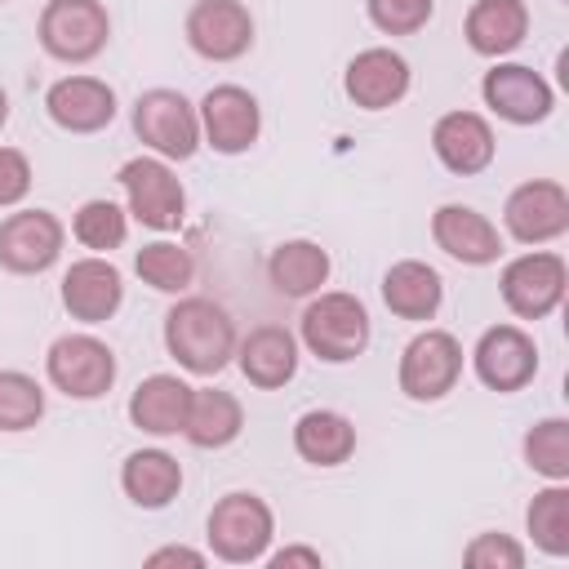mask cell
I'll use <instances>...</instances> for the list:
<instances>
[{"label": "cell", "instance_id": "obj_1", "mask_svg": "<svg viewBox=\"0 0 569 569\" xmlns=\"http://www.w3.org/2000/svg\"><path fill=\"white\" fill-rule=\"evenodd\" d=\"M164 347L182 369L209 378L236 356V325L218 302L182 298L164 316Z\"/></svg>", "mask_w": 569, "mask_h": 569}, {"label": "cell", "instance_id": "obj_2", "mask_svg": "<svg viewBox=\"0 0 569 569\" xmlns=\"http://www.w3.org/2000/svg\"><path fill=\"white\" fill-rule=\"evenodd\" d=\"M302 342L311 356L342 365L369 347V311L351 293H320L302 311Z\"/></svg>", "mask_w": 569, "mask_h": 569}, {"label": "cell", "instance_id": "obj_3", "mask_svg": "<svg viewBox=\"0 0 569 569\" xmlns=\"http://www.w3.org/2000/svg\"><path fill=\"white\" fill-rule=\"evenodd\" d=\"M271 507L253 493H227L213 511H209V547L218 560L227 565H249L262 560L267 542H271Z\"/></svg>", "mask_w": 569, "mask_h": 569}, {"label": "cell", "instance_id": "obj_4", "mask_svg": "<svg viewBox=\"0 0 569 569\" xmlns=\"http://www.w3.org/2000/svg\"><path fill=\"white\" fill-rule=\"evenodd\" d=\"M111 18L98 0H49L40 13V44L62 62H89L102 53Z\"/></svg>", "mask_w": 569, "mask_h": 569}, {"label": "cell", "instance_id": "obj_5", "mask_svg": "<svg viewBox=\"0 0 569 569\" xmlns=\"http://www.w3.org/2000/svg\"><path fill=\"white\" fill-rule=\"evenodd\" d=\"M49 382L71 400H98L116 382V356L93 333H67L49 347Z\"/></svg>", "mask_w": 569, "mask_h": 569}, {"label": "cell", "instance_id": "obj_6", "mask_svg": "<svg viewBox=\"0 0 569 569\" xmlns=\"http://www.w3.org/2000/svg\"><path fill=\"white\" fill-rule=\"evenodd\" d=\"M133 129L151 151L169 160H187L200 142V116L178 89H147L133 102Z\"/></svg>", "mask_w": 569, "mask_h": 569}, {"label": "cell", "instance_id": "obj_7", "mask_svg": "<svg viewBox=\"0 0 569 569\" xmlns=\"http://www.w3.org/2000/svg\"><path fill=\"white\" fill-rule=\"evenodd\" d=\"M120 187L129 196V213L142 222V227H156V231H173L187 213V191L182 182L173 178V169L164 160H151V156H138L120 169Z\"/></svg>", "mask_w": 569, "mask_h": 569}, {"label": "cell", "instance_id": "obj_8", "mask_svg": "<svg viewBox=\"0 0 569 569\" xmlns=\"http://www.w3.org/2000/svg\"><path fill=\"white\" fill-rule=\"evenodd\" d=\"M462 373V347L445 329L418 333L400 356V391L409 400H440Z\"/></svg>", "mask_w": 569, "mask_h": 569}, {"label": "cell", "instance_id": "obj_9", "mask_svg": "<svg viewBox=\"0 0 569 569\" xmlns=\"http://www.w3.org/2000/svg\"><path fill=\"white\" fill-rule=\"evenodd\" d=\"M565 298V258L560 253H520L502 267V302L520 320H542Z\"/></svg>", "mask_w": 569, "mask_h": 569}, {"label": "cell", "instance_id": "obj_10", "mask_svg": "<svg viewBox=\"0 0 569 569\" xmlns=\"http://www.w3.org/2000/svg\"><path fill=\"white\" fill-rule=\"evenodd\" d=\"M62 253V222L49 209H22L9 213L0 222V267L31 276L53 267V258Z\"/></svg>", "mask_w": 569, "mask_h": 569}, {"label": "cell", "instance_id": "obj_11", "mask_svg": "<svg viewBox=\"0 0 569 569\" xmlns=\"http://www.w3.org/2000/svg\"><path fill=\"white\" fill-rule=\"evenodd\" d=\"M502 222L507 231L520 240V244H542V240H556L569 231V196L560 182H525L507 196V209H502Z\"/></svg>", "mask_w": 569, "mask_h": 569}, {"label": "cell", "instance_id": "obj_12", "mask_svg": "<svg viewBox=\"0 0 569 569\" xmlns=\"http://www.w3.org/2000/svg\"><path fill=\"white\" fill-rule=\"evenodd\" d=\"M187 40L200 58L231 62L253 44V18L240 0H196L187 13Z\"/></svg>", "mask_w": 569, "mask_h": 569}, {"label": "cell", "instance_id": "obj_13", "mask_svg": "<svg viewBox=\"0 0 569 569\" xmlns=\"http://www.w3.org/2000/svg\"><path fill=\"white\" fill-rule=\"evenodd\" d=\"M476 373L493 391H520L538 373V347L516 325H493L476 342Z\"/></svg>", "mask_w": 569, "mask_h": 569}, {"label": "cell", "instance_id": "obj_14", "mask_svg": "<svg viewBox=\"0 0 569 569\" xmlns=\"http://www.w3.org/2000/svg\"><path fill=\"white\" fill-rule=\"evenodd\" d=\"M200 124H204V138H209L213 151L236 156V151H249L262 120H258L253 93H244L240 84H218L200 102Z\"/></svg>", "mask_w": 569, "mask_h": 569}, {"label": "cell", "instance_id": "obj_15", "mask_svg": "<svg viewBox=\"0 0 569 569\" xmlns=\"http://www.w3.org/2000/svg\"><path fill=\"white\" fill-rule=\"evenodd\" d=\"M480 93L511 124H533V120H547V111H551V84L538 71L520 67V62H507V67L485 71Z\"/></svg>", "mask_w": 569, "mask_h": 569}, {"label": "cell", "instance_id": "obj_16", "mask_svg": "<svg viewBox=\"0 0 569 569\" xmlns=\"http://www.w3.org/2000/svg\"><path fill=\"white\" fill-rule=\"evenodd\" d=\"M124 298V284H120V271L107 262V258H80L71 262V271L62 276V307L84 320V325H102L116 316Z\"/></svg>", "mask_w": 569, "mask_h": 569}, {"label": "cell", "instance_id": "obj_17", "mask_svg": "<svg viewBox=\"0 0 569 569\" xmlns=\"http://www.w3.org/2000/svg\"><path fill=\"white\" fill-rule=\"evenodd\" d=\"M44 107H49L53 124H62L71 133H93V129L111 124L116 93H111V84H102L93 76H67L44 93Z\"/></svg>", "mask_w": 569, "mask_h": 569}, {"label": "cell", "instance_id": "obj_18", "mask_svg": "<svg viewBox=\"0 0 569 569\" xmlns=\"http://www.w3.org/2000/svg\"><path fill=\"white\" fill-rule=\"evenodd\" d=\"M431 236L449 258L471 262V267H485V262H493L502 253L498 227L485 213L467 209V204H440L436 218H431Z\"/></svg>", "mask_w": 569, "mask_h": 569}, {"label": "cell", "instance_id": "obj_19", "mask_svg": "<svg viewBox=\"0 0 569 569\" xmlns=\"http://www.w3.org/2000/svg\"><path fill=\"white\" fill-rule=\"evenodd\" d=\"M409 89V62L391 49H365L347 67V98L365 111H382L400 102Z\"/></svg>", "mask_w": 569, "mask_h": 569}, {"label": "cell", "instance_id": "obj_20", "mask_svg": "<svg viewBox=\"0 0 569 569\" xmlns=\"http://www.w3.org/2000/svg\"><path fill=\"white\" fill-rule=\"evenodd\" d=\"M431 147L445 169L453 173H480L493 160V129L476 111H449L431 129Z\"/></svg>", "mask_w": 569, "mask_h": 569}, {"label": "cell", "instance_id": "obj_21", "mask_svg": "<svg viewBox=\"0 0 569 569\" xmlns=\"http://www.w3.org/2000/svg\"><path fill=\"white\" fill-rule=\"evenodd\" d=\"M187 409H191V387L173 373H151L129 400V418L147 436H178L187 427Z\"/></svg>", "mask_w": 569, "mask_h": 569}, {"label": "cell", "instance_id": "obj_22", "mask_svg": "<svg viewBox=\"0 0 569 569\" xmlns=\"http://www.w3.org/2000/svg\"><path fill=\"white\" fill-rule=\"evenodd\" d=\"M293 369H298V342H293L289 329L262 325V329H253V333L240 342V373H244L253 387L276 391V387H284V382L293 378Z\"/></svg>", "mask_w": 569, "mask_h": 569}, {"label": "cell", "instance_id": "obj_23", "mask_svg": "<svg viewBox=\"0 0 569 569\" xmlns=\"http://www.w3.org/2000/svg\"><path fill=\"white\" fill-rule=\"evenodd\" d=\"M529 31V9L525 0H476L467 9V40L476 53L498 58L511 53Z\"/></svg>", "mask_w": 569, "mask_h": 569}, {"label": "cell", "instance_id": "obj_24", "mask_svg": "<svg viewBox=\"0 0 569 569\" xmlns=\"http://www.w3.org/2000/svg\"><path fill=\"white\" fill-rule=\"evenodd\" d=\"M440 276L436 267L418 262V258H405L396 262L387 276H382V302L400 316V320H431L436 307H440Z\"/></svg>", "mask_w": 569, "mask_h": 569}, {"label": "cell", "instance_id": "obj_25", "mask_svg": "<svg viewBox=\"0 0 569 569\" xmlns=\"http://www.w3.org/2000/svg\"><path fill=\"white\" fill-rule=\"evenodd\" d=\"M120 485L124 493L138 502V507H164L178 498L182 489V467L178 458H169L164 449H138L124 458V471H120Z\"/></svg>", "mask_w": 569, "mask_h": 569}, {"label": "cell", "instance_id": "obj_26", "mask_svg": "<svg viewBox=\"0 0 569 569\" xmlns=\"http://www.w3.org/2000/svg\"><path fill=\"white\" fill-rule=\"evenodd\" d=\"M293 449L316 467H338L356 449V427L333 409H311L293 422Z\"/></svg>", "mask_w": 569, "mask_h": 569}, {"label": "cell", "instance_id": "obj_27", "mask_svg": "<svg viewBox=\"0 0 569 569\" xmlns=\"http://www.w3.org/2000/svg\"><path fill=\"white\" fill-rule=\"evenodd\" d=\"M244 427V413H240V400L227 396V391H191V409H187V427L182 436L196 445V449H222L240 436Z\"/></svg>", "mask_w": 569, "mask_h": 569}, {"label": "cell", "instance_id": "obj_28", "mask_svg": "<svg viewBox=\"0 0 569 569\" xmlns=\"http://www.w3.org/2000/svg\"><path fill=\"white\" fill-rule=\"evenodd\" d=\"M267 276L280 293L289 298H302V293H316L329 276V253L316 244V240H284L271 258H267Z\"/></svg>", "mask_w": 569, "mask_h": 569}, {"label": "cell", "instance_id": "obj_29", "mask_svg": "<svg viewBox=\"0 0 569 569\" xmlns=\"http://www.w3.org/2000/svg\"><path fill=\"white\" fill-rule=\"evenodd\" d=\"M529 533L547 556H569V489H560V480L542 493H533L529 502Z\"/></svg>", "mask_w": 569, "mask_h": 569}, {"label": "cell", "instance_id": "obj_30", "mask_svg": "<svg viewBox=\"0 0 569 569\" xmlns=\"http://www.w3.org/2000/svg\"><path fill=\"white\" fill-rule=\"evenodd\" d=\"M133 267H138V276H142L151 289H160V293H182V289L191 284V276H196L191 253H187L182 244H169V240L142 244L138 258H133Z\"/></svg>", "mask_w": 569, "mask_h": 569}, {"label": "cell", "instance_id": "obj_31", "mask_svg": "<svg viewBox=\"0 0 569 569\" xmlns=\"http://www.w3.org/2000/svg\"><path fill=\"white\" fill-rule=\"evenodd\" d=\"M44 413V391L18 369H0V431H27Z\"/></svg>", "mask_w": 569, "mask_h": 569}, {"label": "cell", "instance_id": "obj_32", "mask_svg": "<svg viewBox=\"0 0 569 569\" xmlns=\"http://www.w3.org/2000/svg\"><path fill=\"white\" fill-rule=\"evenodd\" d=\"M71 231H76V240L84 249L107 253V249H120L124 244L129 222H124V209L120 204H111V200H84L80 213H76V222H71Z\"/></svg>", "mask_w": 569, "mask_h": 569}, {"label": "cell", "instance_id": "obj_33", "mask_svg": "<svg viewBox=\"0 0 569 569\" xmlns=\"http://www.w3.org/2000/svg\"><path fill=\"white\" fill-rule=\"evenodd\" d=\"M525 458L547 480H565L569 476V422L565 418H542L525 436Z\"/></svg>", "mask_w": 569, "mask_h": 569}, {"label": "cell", "instance_id": "obj_34", "mask_svg": "<svg viewBox=\"0 0 569 569\" xmlns=\"http://www.w3.org/2000/svg\"><path fill=\"white\" fill-rule=\"evenodd\" d=\"M436 0H369V18L387 36H413L427 27Z\"/></svg>", "mask_w": 569, "mask_h": 569}, {"label": "cell", "instance_id": "obj_35", "mask_svg": "<svg viewBox=\"0 0 569 569\" xmlns=\"http://www.w3.org/2000/svg\"><path fill=\"white\" fill-rule=\"evenodd\" d=\"M462 560H467L471 569H520V565H525V547L511 542L507 533H480V538L467 542Z\"/></svg>", "mask_w": 569, "mask_h": 569}, {"label": "cell", "instance_id": "obj_36", "mask_svg": "<svg viewBox=\"0 0 569 569\" xmlns=\"http://www.w3.org/2000/svg\"><path fill=\"white\" fill-rule=\"evenodd\" d=\"M31 191V164L22 151L0 147V204H18Z\"/></svg>", "mask_w": 569, "mask_h": 569}, {"label": "cell", "instance_id": "obj_37", "mask_svg": "<svg viewBox=\"0 0 569 569\" xmlns=\"http://www.w3.org/2000/svg\"><path fill=\"white\" fill-rule=\"evenodd\" d=\"M173 560H182V565H204V556L200 551H191V547H160V551H151L147 556V565H173Z\"/></svg>", "mask_w": 569, "mask_h": 569}, {"label": "cell", "instance_id": "obj_38", "mask_svg": "<svg viewBox=\"0 0 569 569\" xmlns=\"http://www.w3.org/2000/svg\"><path fill=\"white\" fill-rule=\"evenodd\" d=\"M271 565L276 569H284V565H320V551H311V547H284V551L271 556Z\"/></svg>", "mask_w": 569, "mask_h": 569}, {"label": "cell", "instance_id": "obj_39", "mask_svg": "<svg viewBox=\"0 0 569 569\" xmlns=\"http://www.w3.org/2000/svg\"><path fill=\"white\" fill-rule=\"evenodd\" d=\"M9 120V102H4V89H0V124Z\"/></svg>", "mask_w": 569, "mask_h": 569}]
</instances>
